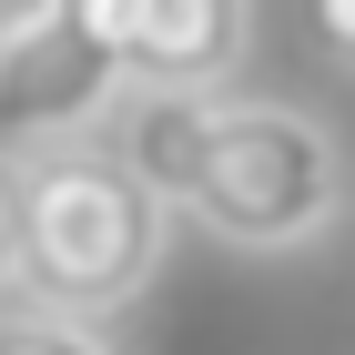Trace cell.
<instances>
[{
    "label": "cell",
    "mask_w": 355,
    "mask_h": 355,
    "mask_svg": "<svg viewBox=\"0 0 355 355\" xmlns=\"http://www.w3.org/2000/svg\"><path fill=\"white\" fill-rule=\"evenodd\" d=\"M163 254H173V214L102 142L21 163V304L31 315L102 325L163 274Z\"/></svg>",
    "instance_id": "6da1fadb"
},
{
    "label": "cell",
    "mask_w": 355,
    "mask_h": 355,
    "mask_svg": "<svg viewBox=\"0 0 355 355\" xmlns=\"http://www.w3.org/2000/svg\"><path fill=\"white\" fill-rule=\"evenodd\" d=\"M173 214H193L234 254H295L335 234V214H345V142L304 102L223 92V102H203V142H193Z\"/></svg>",
    "instance_id": "7a4b0ae2"
},
{
    "label": "cell",
    "mask_w": 355,
    "mask_h": 355,
    "mask_svg": "<svg viewBox=\"0 0 355 355\" xmlns=\"http://www.w3.org/2000/svg\"><path fill=\"white\" fill-rule=\"evenodd\" d=\"M112 112H122V71H112L102 31H92V0L0 10V163L71 153Z\"/></svg>",
    "instance_id": "3957f363"
},
{
    "label": "cell",
    "mask_w": 355,
    "mask_h": 355,
    "mask_svg": "<svg viewBox=\"0 0 355 355\" xmlns=\"http://www.w3.org/2000/svg\"><path fill=\"white\" fill-rule=\"evenodd\" d=\"M92 31L142 102H214L254 51L244 0H92Z\"/></svg>",
    "instance_id": "277c9868"
},
{
    "label": "cell",
    "mask_w": 355,
    "mask_h": 355,
    "mask_svg": "<svg viewBox=\"0 0 355 355\" xmlns=\"http://www.w3.org/2000/svg\"><path fill=\"white\" fill-rule=\"evenodd\" d=\"M0 355H122L102 325H61V315H31V304H0Z\"/></svg>",
    "instance_id": "5b68a950"
},
{
    "label": "cell",
    "mask_w": 355,
    "mask_h": 355,
    "mask_svg": "<svg viewBox=\"0 0 355 355\" xmlns=\"http://www.w3.org/2000/svg\"><path fill=\"white\" fill-rule=\"evenodd\" d=\"M0 304H21V163H0Z\"/></svg>",
    "instance_id": "8992f818"
},
{
    "label": "cell",
    "mask_w": 355,
    "mask_h": 355,
    "mask_svg": "<svg viewBox=\"0 0 355 355\" xmlns=\"http://www.w3.org/2000/svg\"><path fill=\"white\" fill-rule=\"evenodd\" d=\"M315 41H325V51L355 71V0H325V10H315Z\"/></svg>",
    "instance_id": "52a82bcc"
}]
</instances>
